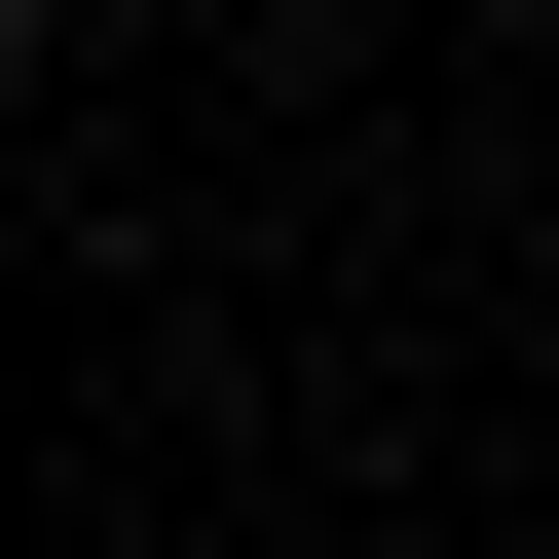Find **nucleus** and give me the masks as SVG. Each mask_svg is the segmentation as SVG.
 Returning a JSON list of instances; mask_svg holds the SVG:
<instances>
[{
	"label": "nucleus",
	"instance_id": "nucleus-1",
	"mask_svg": "<svg viewBox=\"0 0 559 559\" xmlns=\"http://www.w3.org/2000/svg\"><path fill=\"white\" fill-rule=\"evenodd\" d=\"M0 38H38V0H0Z\"/></svg>",
	"mask_w": 559,
	"mask_h": 559
}]
</instances>
